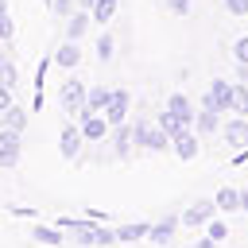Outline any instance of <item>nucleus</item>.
<instances>
[{"label": "nucleus", "instance_id": "11", "mask_svg": "<svg viewBox=\"0 0 248 248\" xmlns=\"http://www.w3.org/2000/svg\"><path fill=\"white\" fill-rule=\"evenodd\" d=\"M178 221H182V217H170V213H167L163 221H155V225H151V240H155V244H170V240H174Z\"/></svg>", "mask_w": 248, "mask_h": 248}, {"label": "nucleus", "instance_id": "13", "mask_svg": "<svg viewBox=\"0 0 248 248\" xmlns=\"http://www.w3.org/2000/svg\"><path fill=\"white\" fill-rule=\"evenodd\" d=\"M54 62H58L62 70H70V66H78V62H81V54H78V43H74V39H66V43H62L58 50H54Z\"/></svg>", "mask_w": 248, "mask_h": 248}, {"label": "nucleus", "instance_id": "19", "mask_svg": "<svg viewBox=\"0 0 248 248\" xmlns=\"http://www.w3.org/2000/svg\"><path fill=\"white\" fill-rule=\"evenodd\" d=\"M0 120H4V128H12V132H23V128H27V112H23V108H16V105H12V108H4V112H0Z\"/></svg>", "mask_w": 248, "mask_h": 248}, {"label": "nucleus", "instance_id": "23", "mask_svg": "<svg viewBox=\"0 0 248 248\" xmlns=\"http://www.w3.org/2000/svg\"><path fill=\"white\" fill-rule=\"evenodd\" d=\"M112 16H116V0H97V4H93V19H97V23H108Z\"/></svg>", "mask_w": 248, "mask_h": 248}, {"label": "nucleus", "instance_id": "29", "mask_svg": "<svg viewBox=\"0 0 248 248\" xmlns=\"http://www.w3.org/2000/svg\"><path fill=\"white\" fill-rule=\"evenodd\" d=\"M225 8H229L232 16H248V0H225Z\"/></svg>", "mask_w": 248, "mask_h": 248}, {"label": "nucleus", "instance_id": "28", "mask_svg": "<svg viewBox=\"0 0 248 248\" xmlns=\"http://www.w3.org/2000/svg\"><path fill=\"white\" fill-rule=\"evenodd\" d=\"M97 54L101 58H112V35H101L97 39Z\"/></svg>", "mask_w": 248, "mask_h": 248}, {"label": "nucleus", "instance_id": "34", "mask_svg": "<svg viewBox=\"0 0 248 248\" xmlns=\"http://www.w3.org/2000/svg\"><path fill=\"white\" fill-rule=\"evenodd\" d=\"M194 248H217V240L213 236H202V240H194Z\"/></svg>", "mask_w": 248, "mask_h": 248}, {"label": "nucleus", "instance_id": "20", "mask_svg": "<svg viewBox=\"0 0 248 248\" xmlns=\"http://www.w3.org/2000/svg\"><path fill=\"white\" fill-rule=\"evenodd\" d=\"M155 124H159V128H163V132H167V136H170V140H174V136H178V132H186V124H182V120H178V116H174V112H170V108H163V112H159V120H155Z\"/></svg>", "mask_w": 248, "mask_h": 248}, {"label": "nucleus", "instance_id": "3", "mask_svg": "<svg viewBox=\"0 0 248 248\" xmlns=\"http://www.w3.org/2000/svg\"><path fill=\"white\" fill-rule=\"evenodd\" d=\"M217 217V202L213 198H202V202H190V209L182 213V225L186 229H202V225H209Z\"/></svg>", "mask_w": 248, "mask_h": 248}, {"label": "nucleus", "instance_id": "26", "mask_svg": "<svg viewBox=\"0 0 248 248\" xmlns=\"http://www.w3.org/2000/svg\"><path fill=\"white\" fill-rule=\"evenodd\" d=\"M232 108L248 116V81H236V101H232Z\"/></svg>", "mask_w": 248, "mask_h": 248}, {"label": "nucleus", "instance_id": "37", "mask_svg": "<svg viewBox=\"0 0 248 248\" xmlns=\"http://www.w3.org/2000/svg\"><path fill=\"white\" fill-rule=\"evenodd\" d=\"M0 16H8V8H4V0H0Z\"/></svg>", "mask_w": 248, "mask_h": 248}, {"label": "nucleus", "instance_id": "25", "mask_svg": "<svg viewBox=\"0 0 248 248\" xmlns=\"http://www.w3.org/2000/svg\"><path fill=\"white\" fill-rule=\"evenodd\" d=\"M0 85H8V89H16V66L0 54Z\"/></svg>", "mask_w": 248, "mask_h": 248}, {"label": "nucleus", "instance_id": "27", "mask_svg": "<svg viewBox=\"0 0 248 248\" xmlns=\"http://www.w3.org/2000/svg\"><path fill=\"white\" fill-rule=\"evenodd\" d=\"M232 58H236V62H240V66H248V35H244V39H236V43H232Z\"/></svg>", "mask_w": 248, "mask_h": 248}, {"label": "nucleus", "instance_id": "2", "mask_svg": "<svg viewBox=\"0 0 248 248\" xmlns=\"http://www.w3.org/2000/svg\"><path fill=\"white\" fill-rule=\"evenodd\" d=\"M232 101H236V85L232 81H225V78H213L209 81V89H205V108H213V112H229L232 108Z\"/></svg>", "mask_w": 248, "mask_h": 248}, {"label": "nucleus", "instance_id": "24", "mask_svg": "<svg viewBox=\"0 0 248 248\" xmlns=\"http://www.w3.org/2000/svg\"><path fill=\"white\" fill-rule=\"evenodd\" d=\"M205 236H213V240H217V244H221V240H225V236H229V225H225V221H221V217H213V221H209V225H205Z\"/></svg>", "mask_w": 248, "mask_h": 248}, {"label": "nucleus", "instance_id": "5", "mask_svg": "<svg viewBox=\"0 0 248 248\" xmlns=\"http://www.w3.org/2000/svg\"><path fill=\"white\" fill-rule=\"evenodd\" d=\"M58 97H62V108H66V112H81V108H85L89 89H85L81 81H74V78H70V81H62V93H58Z\"/></svg>", "mask_w": 248, "mask_h": 248}, {"label": "nucleus", "instance_id": "35", "mask_svg": "<svg viewBox=\"0 0 248 248\" xmlns=\"http://www.w3.org/2000/svg\"><path fill=\"white\" fill-rule=\"evenodd\" d=\"M93 4H97V0H78V8H81V12H93Z\"/></svg>", "mask_w": 248, "mask_h": 248}, {"label": "nucleus", "instance_id": "10", "mask_svg": "<svg viewBox=\"0 0 248 248\" xmlns=\"http://www.w3.org/2000/svg\"><path fill=\"white\" fill-rule=\"evenodd\" d=\"M105 116H108V124H112V128H116V124H124V116H128V93H124V89H112V101H108Z\"/></svg>", "mask_w": 248, "mask_h": 248}, {"label": "nucleus", "instance_id": "1", "mask_svg": "<svg viewBox=\"0 0 248 248\" xmlns=\"http://www.w3.org/2000/svg\"><path fill=\"white\" fill-rule=\"evenodd\" d=\"M58 229H66V232H74L81 244H89V248H108V244H116V229H101V225H89V221H62Z\"/></svg>", "mask_w": 248, "mask_h": 248}, {"label": "nucleus", "instance_id": "6", "mask_svg": "<svg viewBox=\"0 0 248 248\" xmlns=\"http://www.w3.org/2000/svg\"><path fill=\"white\" fill-rule=\"evenodd\" d=\"M81 140H85L81 124H66V128H62V136H58L62 155H66V159H78V155H81Z\"/></svg>", "mask_w": 248, "mask_h": 248}, {"label": "nucleus", "instance_id": "22", "mask_svg": "<svg viewBox=\"0 0 248 248\" xmlns=\"http://www.w3.org/2000/svg\"><path fill=\"white\" fill-rule=\"evenodd\" d=\"M35 240L39 244H62V229H50V225H35Z\"/></svg>", "mask_w": 248, "mask_h": 248}, {"label": "nucleus", "instance_id": "14", "mask_svg": "<svg viewBox=\"0 0 248 248\" xmlns=\"http://www.w3.org/2000/svg\"><path fill=\"white\" fill-rule=\"evenodd\" d=\"M217 128H221V112H213V108L202 105V112H198V120H194V132L209 136V132H217Z\"/></svg>", "mask_w": 248, "mask_h": 248}, {"label": "nucleus", "instance_id": "30", "mask_svg": "<svg viewBox=\"0 0 248 248\" xmlns=\"http://www.w3.org/2000/svg\"><path fill=\"white\" fill-rule=\"evenodd\" d=\"M167 8H170L174 16H190V0H167Z\"/></svg>", "mask_w": 248, "mask_h": 248}, {"label": "nucleus", "instance_id": "15", "mask_svg": "<svg viewBox=\"0 0 248 248\" xmlns=\"http://www.w3.org/2000/svg\"><path fill=\"white\" fill-rule=\"evenodd\" d=\"M213 202H217V209H221V213H236V209H244V205H240V190H232V186L217 190V198H213Z\"/></svg>", "mask_w": 248, "mask_h": 248}, {"label": "nucleus", "instance_id": "17", "mask_svg": "<svg viewBox=\"0 0 248 248\" xmlns=\"http://www.w3.org/2000/svg\"><path fill=\"white\" fill-rule=\"evenodd\" d=\"M89 19H93V12H74V16H70V23H66V39H74V43H78V39L85 35Z\"/></svg>", "mask_w": 248, "mask_h": 248}, {"label": "nucleus", "instance_id": "36", "mask_svg": "<svg viewBox=\"0 0 248 248\" xmlns=\"http://www.w3.org/2000/svg\"><path fill=\"white\" fill-rule=\"evenodd\" d=\"M240 205H244V209H248V190H240Z\"/></svg>", "mask_w": 248, "mask_h": 248}, {"label": "nucleus", "instance_id": "7", "mask_svg": "<svg viewBox=\"0 0 248 248\" xmlns=\"http://www.w3.org/2000/svg\"><path fill=\"white\" fill-rule=\"evenodd\" d=\"M19 163V132L0 128V167H16Z\"/></svg>", "mask_w": 248, "mask_h": 248}, {"label": "nucleus", "instance_id": "31", "mask_svg": "<svg viewBox=\"0 0 248 248\" xmlns=\"http://www.w3.org/2000/svg\"><path fill=\"white\" fill-rule=\"evenodd\" d=\"M58 16H74V0H50Z\"/></svg>", "mask_w": 248, "mask_h": 248}, {"label": "nucleus", "instance_id": "18", "mask_svg": "<svg viewBox=\"0 0 248 248\" xmlns=\"http://www.w3.org/2000/svg\"><path fill=\"white\" fill-rule=\"evenodd\" d=\"M132 143H136V140H132V128H128V124H116V132H112V147H116L120 159H128Z\"/></svg>", "mask_w": 248, "mask_h": 248}, {"label": "nucleus", "instance_id": "12", "mask_svg": "<svg viewBox=\"0 0 248 248\" xmlns=\"http://www.w3.org/2000/svg\"><path fill=\"white\" fill-rule=\"evenodd\" d=\"M143 236H151V225H143V221H132V225L116 229V244H132V240H143Z\"/></svg>", "mask_w": 248, "mask_h": 248}, {"label": "nucleus", "instance_id": "21", "mask_svg": "<svg viewBox=\"0 0 248 248\" xmlns=\"http://www.w3.org/2000/svg\"><path fill=\"white\" fill-rule=\"evenodd\" d=\"M108 101H112V89H89V97H85V108H93V112H105V108H108Z\"/></svg>", "mask_w": 248, "mask_h": 248}, {"label": "nucleus", "instance_id": "16", "mask_svg": "<svg viewBox=\"0 0 248 248\" xmlns=\"http://www.w3.org/2000/svg\"><path fill=\"white\" fill-rule=\"evenodd\" d=\"M225 140L232 147H248V120H229L225 124Z\"/></svg>", "mask_w": 248, "mask_h": 248}, {"label": "nucleus", "instance_id": "32", "mask_svg": "<svg viewBox=\"0 0 248 248\" xmlns=\"http://www.w3.org/2000/svg\"><path fill=\"white\" fill-rule=\"evenodd\" d=\"M0 39H4V43L12 39V16H0Z\"/></svg>", "mask_w": 248, "mask_h": 248}, {"label": "nucleus", "instance_id": "8", "mask_svg": "<svg viewBox=\"0 0 248 248\" xmlns=\"http://www.w3.org/2000/svg\"><path fill=\"white\" fill-rule=\"evenodd\" d=\"M163 108H170V112H174V116H178V120H182L186 128H194V120H198V112L190 108V97H186V93H170Z\"/></svg>", "mask_w": 248, "mask_h": 248}, {"label": "nucleus", "instance_id": "9", "mask_svg": "<svg viewBox=\"0 0 248 248\" xmlns=\"http://www.w3.org/2000/svg\"><path fill=\"white\" fill-rule=\"evenodd\" d=\"M170 147H174V155H178L182 163H190V159L198 155V136H194V132L186 128V132H178V136L170 140Z\"/></svg>", "mask_w": 248, "mask_h": 248}, {"label": "nucleus", "instance_id": "33", "mask_svg": "<svg viewBox=\"0 0 248 248\" xmlns=\"http://www.w3.org/2000/svg\"><path fill=\"white\" fill-rule=\"evenodd\" d=\"M4 108H12V89H8V85H0V112H4Z\"/></svg>", "mask_w": 248, "mask_h": 248}, {"label": "nucleus", "instance_id": "4", "mask_svg": "<svg viewBox=\"0 0 248 248\" xmlns=\"http://www.w3.org/2000/svg\"><path fill=\"white\" fill-rule=\"evenodd\" d=\"M78 116H81V132H85V140H97V143H101V140L108 136V128H112L105 112H93V108H81Z\"/></svg>", "mask_w": 248, "mask_h": 248}]
</instances>
